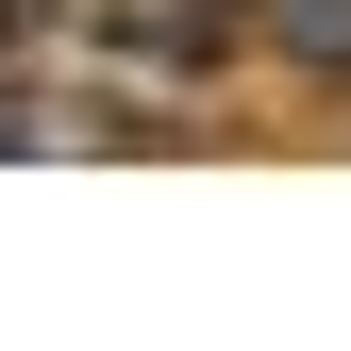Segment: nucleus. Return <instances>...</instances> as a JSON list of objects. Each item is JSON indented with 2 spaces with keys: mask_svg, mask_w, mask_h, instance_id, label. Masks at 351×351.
<instances>
[{
  "mask_svg": "<svg viewBox=\"0 0 351 351\" xmlns=\"http://www.w3.org/2000/svg\"><path fill=\"white\" fill-rule=\"evenodd\" d=\"M251 34H268L301 84H351V0H251Z\"/></svg>",
  "mask_w": 351,
  "mask_h": 351,
  "instance_id": "f257e3e1",
  "label": "nucleus"
},
{
  "mask_svg": "<svg viewBox=\"0 0 351 351\" xmlns=\"http://www.w3.org/2000/svg\"><path fill=\"white\" fill-rule=\"evenodd\" d=\"M234 34H251V0H151V17H134V51H167V67H217Z\"/></svg>",
  "mask_w": 351,
  "mask_h": 351,
  "instance_id": "f03ea898",
  "label": "nucleus"
}]
</instances>
